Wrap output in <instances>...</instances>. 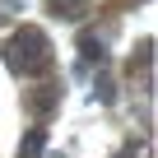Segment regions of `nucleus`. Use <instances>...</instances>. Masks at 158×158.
Here are the masks:
<instances>
[{
    "mask_svg": "<svg viewBox=\"0 0 158 158\" xmlns=\"http://www.w3.org/2000/svg\"><path fill=\"white\" fill-rule=\"evenodd\" d=\"M5 60H10V70L23 74V79L47 74V70H51V42H47V33H42V28H19V33L10 37V47H5Z\"/></svg>",
    "mask_w": 158,
    "mask_h": 158,
    "instance_id": "nucleus-1",
    "label": "nucleus"
},
{
    "mask_svg": "<svg viewBox=\"0 0 158 158\" xmlns=\"http://www.w3.org/2000/svg\"><path fill=\"white\" fill-rule=\"evenodd\" d=\"M42 149H47V130L33 126V130L23 135V144H19V158H42Z\"/></svg>",
    "mask_w": 158,
    "mask_h": 158,
    "instance_id": "nucleus-2",
    "label": "nucleus"
},
{
    "mask_svg": "<svg viewBox=\"0 0 158 158\" xmlns=\"http://www.w3.org/2000/svg\"><path fill=\"white\" fill-rule=\"evenodd\" d=\"M79 51H84V60H102V56H107L98 37H79Z\"/></svg>",
    "mask_w": 158,
    "mask_h": 158,
    "instance_id": "nucleus-3",
    "label": "nucleus"
}]
</instances>
